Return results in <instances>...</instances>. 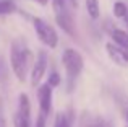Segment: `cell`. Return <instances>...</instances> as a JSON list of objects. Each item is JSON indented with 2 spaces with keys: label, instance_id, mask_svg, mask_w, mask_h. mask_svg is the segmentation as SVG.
Here are the masks:
<instances>
[{
  "label": "cell",
  "instance_id": "cell-2",
  "mask_svg": "<svg viewBox=\"0 0 128 127\" xmlns=\"http://www.w3.org/2000/svg\"><path fill=\"white\" fill-rule=\"evenodd\" d=\"M62 64L65 67V72H66V77H68V82L73 83L78 75L81 73L83 67H84V60H83V55L80 51L73 47H68L63 51L62 54Z\"/></svg>",
  "mask_w": 128,
  "mask_h": 127
},
{
  "label": "cell",
  "instance_id": "cell-15",
  "mask_svg": "<svg viewBox=\"0 0 128 127\" xmlns=\"http://www.w3.org/2000/svg\"><path fill=\"white\" fill-rule=\"evenodd\" d=\"M34 127H46V116L39 112L38 119H36V125H34Z\"/></svg>",
  "mask_w": 128,
  "mask_h": 127
},
{
  "label": "cell",
  "instance_id": "cell-1",
  "mask_svg": "<svg viewBox=\"0 0 128 127\" xmlns=\"http://www.w3.org/2000/svg\"><path fill=\"white\" fill-rule=\"evenodd\" d=\"M32 59V54L26 46L20 44V42H12L10 47V64H12L13 73L16 75V78L21 83L26 82L28 77V67H29V60Z\"/></svg>",
  "mask_w": 128,
  "mask_h": 127
},
{
  "label": "cell",
  "instance_id": "cell-12",
  "mask_svg": "<svg viewBox=\"0 0 128 127\" xmlns=\"http://www.w3.org/2000/svg\"><path fill=\"white\" fill-rule=\"evenodd\" d=\"M16 12V5L10 0H0V16L3 15H10V13Z\"/></svg>",
  "mask_w": 128,
  "mask_h": 127
},
{
  "label": "cell",
  "instance_id": "cell-14",
  "mask_svg": "<svg viewBox=\"0 0 128 127\" xmlns=\"http://www.w3.org/2000/svg\"><path fill=\"white\" fill-rule=\"evenodd\" d=\"M60 82H62V80H60V75L57 72H52L49 75V80H47V85L50 86V88H55V86H58L60 85Z\"/></svg>",
  "mask_w": 128,
  "mask_h": 127
},
{
  "label": "cell",
  "instance_id": "cell-4",
  "mask_svg": "<svg viewBox=\"0 0 128 127\" xmlns=\"http://www.w3.org/2000/svg\"><path fill=\"white\" fill-rule=\"evenodd\" d=\"M52 8H54V15H55L57 25L68 36H73L75 34V26H73V20L70 16L68 10H66L65 0H52Z\"/></svg>",
  "mask_w": 128,
  "mask_h": 127
},
{
  "label": "cell",
  "instance_id": "cell-9",
  "mask_svg": "<svg viewBox=\"0 0 128 127\" xmlns=\"http://www.w3.org/2000/svg\"><path fill=\"white\" fill-rule=\"evenodd\" d=\"M110 36L114 39V44L118 46L122 49H126L128 51V33L125 29H120V28H114L110 31Z\"/></svg>",
  "mask_w": 128,
  "mask_h": 127
},
{
  "label": "cell",
  "instance_id": "cell-18",
  "mask_svg": "<svg viewBox=\"0 0 128 127\" xmlns=\"http://www.w3.org/2000/svg\"><path fill=\"white\" fill-rule=\"evenodd\" d=\"M126 119H128V112H126Z\"/></svg>",
  "mask_w": 128,
  "mask_h": 127
},
{
  "label": "cell",
  "instance_id": "cell-7",
  "mask_svg": "<svg viewBox=\"0 0 128 127\" xmlns=\"http://www.w3.org/2000/svg\"><path fill=\"white\" fill-rule=\"evenodd\" d=\"M38 101H39V109H41V114L47 116L52 111V88H50L47 83H44L38 88Z\"/></svg>",
  "mask_w": 128,
  "mask_h": 127
},
{
  "label": "cell",
  "instance_id": "cell-5",
  "mask_svg": "<svg viewBox=\"0 0 128 127\" xmlns=\"http://www.w3.org/2000/svg\"><path fill=\"white\" fill-rule=\"evenodd\" d=\"M16 127H31V103L28 95L21 93L18 98V111L15 114Z\"/></svg>",
  "mask_w": 128,
  "mask_h": 127
},
{
  "label": "cell",
  "instance_id": "cell-11",
  "mask_svg": "<svg viewBox=\"0 0 128 127\" xmlns=\"http://www.w3.org/2000/svg\"><path fill=\"white\" fill-rule=\"evenodd\" d=\"M114 15H115L118 20H123L125 16H128V7H126V3L122 2V0H118V2L114 3Z\"/></svg>",
  "mask_w": 128,
  "mask_h": 127
},
{
  "label": "cell",
  "instance_id": "cell-10",
  "mask_svg": "<svg viewBox=\"0 0 128 127\" xmlns=\"http://www.w3.org/2000/svg\"><path fill=\"white\" fill-rule=\"evenodd\" d=\"M86 10L89 13V16L92 20H97L100 16V10H99V0H86Z\"/></svg>",
  "mask_w": 128,
  "mask_h": 127
},
{
  "label": "cell",
  "instance_id": "cell-17",
  "mask_svg": "<svg viewBox=\"0 0 128 127\" xmlns=\"http://www.w3.org/2000/svg\"><path fill=\"white\" fill-rule=\"evenodd\" d=\"M34 2L41 3V5H47V2H49V0H34Z\"/></svg>",
  "mask_w": 128,
  "mask_h": 127
},
{
  "label": "cell",
  "instance_id": "cell-16",
  "mask_svg": "<svg viewBox=\"0 0 128 127\" xmlns=\"http://www.w3.org/2000/svg\"><path fill=\"white\" fill-rule=\"evenodd\" d=\"M0 127H6L5 117H3V114H2V109H0Z\"/></svg>",
  "mask_w": 128,
  "mask_h": 127
},
{
  "label": "cell",
  "instance_id": "cell-20",
  "mask_svg": "<svg viewBox=\"0 0 128 127\" xmlns=\"http://www.w3.org/2000/svg\"><path fill=\"white\" fill-rule=\"evenodd\" d=\"M126 127H128V125H126Z\"/></svg>",
  "mask_w": 128,
  "mask_h": 127
},
{
  "label": "cell",
  "instance_id": "cell-8",
  "mask_svg": "<svg viewBox=\"0 0 128 127\" xmlns=\"http://www.w3.org/2000/svg\"><path fill=\"white\" fill-rule=\"evenodd\" d=\"M106 51H107V54H109V57L115 64H118V65H128L126 57H125L126 49H122V47H118V46H115L114 42H109V44L106 46Z\"/></svg>",
  "mask_w": 128,
  "mask_h": 127
},
{
  "label": "cell",
  "instance_id": "cell-13",
  "mask_svg": "<svg viewBox=\"0 0 128 127\" xmlns=\"http://www.w3.org/2000/svg\"><path fill=\"white\" fill-rule=\"evenodd\" d=\"M54 127H70V122L66 119V116L63 112H58L55 116V122H54Z\"/></svg>",
  "mask_w": 128,
  "mask_h": 127
},
{
  "label": "cell",
  "instance_id": "cell-3",
  "mask_svg": "<svg viewBox=\"0 0 128 127\" xmlns=\"http://www.w3.org/2000/svg\"><path fill=\"white\" fill-rule=\"evenodd\" d=\"M32 25H34L36 34H38L39 41L42 44H46L50 49H55L58 46V34H57L55 28L52 25H49L47 21H44L41 18H34L32 20Z\"/></svg>",
  "mask_w": 128,
  "mask_h": 127
},
{
  "label": "cell",
  "instance_id": "cell-6",
  "mask_svg": "<svg viewBox=\"0 0 128 127\" xmlns=\"http://www.w3.org/2000/svg\"><path fill=\"white\" fill-rule=\"evenodd\" d=\"M47 54L44 51H39L38 52V57H36L34 64H32V69H31V85L32 86H38L41 83L42 77L46 75L47 72Z\"/></svg>",
  "mask_w": 128,
  "mask_h": 127
},
{
  "label": "cell",
  "instance_id": "cell-19",
  "mask_svg": "<svg viewBox=\"0 0 128 127\" xmlns=\"http://www.w3.org/2000/svg\"><path fill=\"white\" fill-rule=\"evenodd\" d=\"M126 25H128V23H126Z\"/></svg>",
  "mask_w": 128,
  "mask_h": 127
}]
</instances>
